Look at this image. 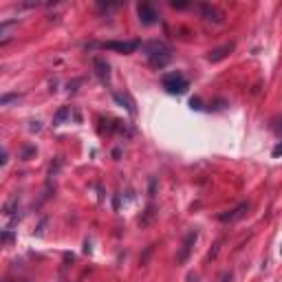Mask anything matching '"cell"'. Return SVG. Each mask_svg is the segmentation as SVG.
<instances>
[{
	"mask_svg": "<svg viewBox=\"0 0 282 282\" xmlns=\"http://www.w3.org/2000/svg\"><path fill=\"white\" fill-rule=\"evenodd\" d=\"M161 82H163L166 93H170V95H183V93H187V88H190V82H187L181 73H167V75H163Z\"/></svg>",
	"mask_w": 282,
	"mask_h": 282,
	"instance_id": "cell-1",
	"label": "cell"
},
{
	"mask_svg": "<svg viewBox=\"0 0 282 282\" xmlns=\"http://www.w3.org/2000/svg\"><path fill=\"white\" fill-rule=\"evenodd\" d=\"M196 240H199V232L190 230L185 234V238H183V243H181V247H179V251H177V265H185L187 260H190V253H192V249H194Z\"/></svg>",
	"mask_w": 282,
	"mask_h": 282,
	"instance_id": "cell-2",
	"label": "cell"
},
{
	"mask_svg": "<svg viewBox=\"0 0 282 282\" xmlns=\"http://www.w3.org/2000/svg\"><path fill=\"white\" fill-rule=\"evenodd\" d=\"M101 49H106V51H115V53H124V55H128V53H134L139 47H141V42H137V40H108V42H101L100 44Z\"/></svg>",
	"mask_w": 282,
	"mask_h": 282,
	"instance_id": "cell-3",
	"label": "cell"
},
{
	"mask_svg": "<svg viewBox=\"0 0 282 282\" xmlns=\"http://www.w3.org/2000/svg\"><path fill=\"white\" fill-rule=\"evenodd\" d=\"M93 71H95V77L101 84H108L110 82V64L104 58H93Z\"/></svg>",
	"mask_w": 282,
	"mask_h": 282,
	"instance_id": "cell-4",
	"label": "cell"
},
{
	"mask_svg": "<svg viewBox=\"0 0 282 282\" xmlns=\"http://www.w3.org/2000/svg\"><path fill=\"white\" fill-rule=\"evenodd\" d=\"M247 210H249L247 203H240V205H236L234 210L218 214V220H220V223H236V220H240L245 214H247Z\"/></svg>",
	"mask_w": 282,
	"mask_h": 282,
	"instance_id": "cell-5",
	"label": "cell"
},
{
	"mask_svg": "<svg viewBox=\"0 0 282 282\" xmlns=\"http://www.w3.org/2000/svg\"><path fill=\"white\" fill-rule=\"evenodd\" d=\"M137 14H139V20L144 24H154L159 20V14L154 11V7L150 5V2H141V5H137Z\"/></svg>",
	"mask_w": 282,
	"mask_h": 282,
	"instance_id": "cell-6",
	"label": "cell"
},
{
	"mask_svg": "<svg viewBox=\"0 0 282 282\" xmlns=\"http://www.w3.org/2000/svg\"><path fill=\"white\" fill-rule=\"evenodd\" d=\"M199 9H201V16H203V18L210 20V22H216V24H218V22H223V18H225L223 11L216 9L214 5H201Z\"/></svg>",
	"mask_w": 282,
	"mask_h": 282,
	"instance_id": "cell-7",
	"label": "cell"
},
{
	"mask_svg": "<svg viewBox=\"0 0 282 282\" xmlns=\"http://www.w3.org/2000/svg\"><path fill=\"white\" fill-rule=\"evenodd\" d=\"M113 100H115L119 106H124V108L128 110L130 115H137V108H134V101H133V97H130L128 93H113Z\"/></svg>",
	"mask_w": 282,
	"mask_h": 282,
	"instance_id": "cell-8",
	"label": "cell"
},
{
	"mask_svg": "<svg viewBox=\"0 0 282 282\" xmlns=\"http://www.w3.org/2000/svg\"><path fill=\"white\" fill-rule=\"evenodd\" d=\"M234 51V44H223V47H218V49H214V51H210V55H207V60L210 62H220V60H225L230 53Z\"/></svg>",
	"mask_w": 282,
	"mask_h": 282,
	"instance_id": "cell-9",
	"label": "cell"
},
{
	"mask_svg": "<svg viewBox=\"0 0 282 282\" xmlns=\"http://www.w3.org/2000/svg\"><path fill=\"white\" fill-rule=\"evenodd\" d=\"M144 51H146V55H148V58H152V55H159V53L167 51V47L163 42H159V40H154V42L144 44Z\"/></svg>",
	"mask_w": 282,
	"mask_h": 282,
	"instance_id": "cell-10",
	"label": "cell"
},
{
	"mask_svg": "<svg viewBox=\"0 0 282 282\" xmlns=\"http://www.w3.org/2000/svg\"><path fill=\"white\" fill-rule=\"evenodd\" d=\"M172 60V55H170V51H163V53H159V55H152V58H148V62L152 64L154 68H163L167 62Z\"/></svg>",
	"mask_w": 282,
	"mask_h": 282,
	"instance_id": "cell-11",
	"label": "cell"
},
{
	"mask_svg": "<svg viewBox=\"0 0 282 282\" xmlns=\"http://www.w3.org/2000/svg\"><path fill=\"white\" fill-rule=\"evenodd\" d=\"M68 115H71V108H68V106H62V108L55 113V117H53V126H62Z\"/></svg>",
	"mask_w": 282,
	"mask_h": 282,
	"instance_id": "cell-12",
	"label": "cell"
},
{
	"mask_svg": "<svg viewBox=\"0 0 282 282\" xmlns=\"http://www.w3.org/2000/svg\"><path fill=\"white\" fill-rule=\"evenodd\" d=\"M14 240H16L14 232H9V230H0V247H2V245H11Z\"/></svg>",
	"mask_w": 282,
	"mask_h": 282,
	"instance_id": "cell-13",
	"label": "cell"
},
{
	"mask_svg": "<svg viewBox=\"0 0 282 282\" xmlns=\"http://www.w3.org/2000/svg\"><path fill=\"white\" fill-rule=\"evenodd\" d=\"M16 24H18V20H16V18L5 20V22H0V38H2V35H7V31H9V29H14Z\"/></svg>",
	"mask_w": 282,
	"mask_h": 282,
	"instance_id": "cell-14",
	"label": "cell"
},
{
	"mask_svg": "<svg viewBox=\"0 0 282 282\" xmlns=\"http://www.w3.org/2000/svg\"><path fill=\"white\" fill-rule=\"evenodd\" d=\"M218 249H220V240H216L214 247H212V249H210V253H207V260H214L216 256H218Z\"/></svg>",
	"mask_w": 282,
	"mask_h": 282,
	"instance_id": "cell-15",
	"label": "cell"
},
{
	"mask_svg": "<svg viewBox=\"0 0 282 282\" xmlns=\"http://www.w3.org/2000/svg\"><path fill=\"white\" fill-rule=\"evenodd\" d=\"M16 100H18V95H16V93H11V95H2V97H0V106L11 104V101H16Z\"/></svg>",
	"mask_w": 282,
	"mask_h": 282,
	"instance_id": "cell-16",
	"label": "cell"
},
{
	"mask_svg": "<svg viewBox=\"0 0 282 282\" xmlns=\"http://www.w3.org/2000/svg\"><path fill=\"white\" fill-rule=\"evenodd\" d=\"M170 5H172L174 9H187V2H177V0H172Z\"/></svg>",
	"mask_w": 282,
	"mask_h": 282,
	"instance_id": "cell-17",
	"label": "cell"
},
{
	"mask_svg": "<svg viewBox=\"0 0 282 282\" xmlns=\"http://www.w3.org/2000/svg\"><path fill=\"white\" fill-rule=\"evenodd\" d=\"M234 280V276H232V271H225L223 278H220V282H232Z\"/></svg>",
	"mask_w": 282,
	"mask_h": 282,
	"instance_id": "cell-18",
	"label": "cell"
},
{
	"mask_svg": "<svg viewBox=\"0 0 282 282\" xmlns=\"http://www.w3.org/2000/svg\"><path fill=\"white\" fill-rule=\"evenodd\" d=\"M29 130H31V133H38V130H40V121H33V124L29 126Z\"/></svg>",
	"mask_w": 282,
	"mask_h": 282,
	"instance_id": "cell-19",
	"label": "cell"
},
{
	"mask_svg": "<svg viewBox=\"0 0 282 282\" xmlns=\"http://www.w3.org/2000/svg\"><path fill=\"white\" fill-rule=\"evenodd\" d=\"M5 163H7V154H5V152H2V150H0V167L5 166Z\"/></svg>",
	"mask_w": 282,
	"mask_h": 282,
	"instance_id": "cell-20",
	"label": "cell"
},
{
	"mask_svg": "<svg viewBox=\"0 0 282 282\" xmlns=\"http://www.w3.org/2000/svg\"><path fill=\"white\" fill-rule=\"evenodd\" d=\"M280 152H282V146H280V144H278V146H276V148H273V157H280Z\"/></svg>",
	"mask_w": 282,
	"mask_h": 282,
	"instance_id": "cell-21",
	"label": "cell"
},
{
	"mask_svg": "<svg viewBox=\"0 0 282 282\" xmlns=\"http://www.w3.org/2000/svg\"><path fill=\"white\" fill-rule=\"evenodd\" d=\"M190 106H192V108H201V101H199V100H192Z\"/></svg>",
	"mask_w": 282,
	"mask_h": 282,
	"instance_id": "cell-22",
	"label": "cell"
},
{
	"mask_svg": "<svg viewBox=\"0 0 282 282\" xmlns=\"http://www.w3.org/2000/svg\"><path fill=\"white\" fill-rule=\"evenodd\" d=\"M150 196H154V179L150 181Z\"/></svg>",
	"mask_w": 282,
	"mask_h": 282,
	"instance_id": "cell-23",
	"label": "cell"
},
{
	"mask_svg": "<svg viewBox=\"0 0 282 282\" xmlns=\"http://www.w3.org/2000/svg\"><path fill=\"white\" fill-rule=\"evenodd\" d=\"M187 282H196V276H194V273H190V276H187Z\"/></svg>",
	"mask_w": 282,
	"mask_h": 282,
	"instance_id": "cell-24",
	"label": "cell"
},
{
	"mask_svg": "<svg viewBox=\"0 0 282 282\" xmlns=\"http://www.w3.org/2000/svg\"><path fill=\"white\" fill-rule=\"evenodd\" d=\"M11 282H27V280H11Z\"/></svg>",
	"mask_w": 282,
	"mask_h": 282,
	"instance_id": "cell-25",
	"label": "cell"
}]
</instances>
